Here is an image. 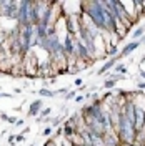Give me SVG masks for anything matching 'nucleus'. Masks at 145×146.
Segmentation results:
<instances>
[{"mask_svg":"<svg viewBox=\"0 0 145 146\" xmlns=\"http://www.w3.org/2000/svg\"><path fill=\"white\" fill-rule=\"evenodd\" d=\"M140 45H142L140 40H138V42H130V43H127V45L122 48V52L118 53V60H122V58H125V56H128V55H132Z\"/></svg>","mask_w":145,"mask_h":146,"instance_id":"nucleus-1","label":"nucleus"},{"mask_svg":"<svg viewBox=\"0 0 145 146\" xmlns=\"http://www.w3.org/2000/svg\"><path fill=\"white\" fill-rule=\"evenodd\" d=\"M117 62H118V56H113V58H110L109 62H107V63H105V65H103V66H102V68L99 70V75H102V73H105V72H109V70H112V68L115 66V63H117Z\"/></svg>","mask_w":145,"mask_h":146,"instance_id":"nucleus-2","label":"nucleus"},{"mask_svg":"<svg viewBox=\"0 0 145 146\" xmlns=\"http://www.w3.org/2000/svg\"><path fill=\"white\" fill-rule=\"evenodd\" d=\"M144 35H145V27H144V25H140V27H137L135 30L132 32V35H130V36L134 38L132 42H138V40H140Z\"/></svg>","mask_w":145,"mask_h":146,"instance_id":"nucleus-3","label":"nucleus"},{"mask_svg":"<svg viewBox=\"0 0 145 146\" xmlns=\"http://www.w3.org/2000/svg\"><path fill=\"white\" fill-rule=\"evenodd\" d=\"M113 70H115V73H118V75H122V76H125V73H127V66L124 63L117 65V66H113Z\"/></svg>","mask_w":145,"mask_h":146,"instance_id":"nucleus-4","label":"nucleus"},{"mask_svg":"<svg viewBox=\"0 0 145 146\" xmlns=\"http://www.w3.org/2000/svg\"><path fill=\"white\" fill-rule=\"evenodd\" d=\"M42 105H44V103H42V100H37L35 103L32 105V110H30V115H35V113H37V110H40V108H42Z\"/></svg>","mask_w":145,"mask_h":146,"instance_id":"nucleus-5","label":"nucleus"},{"mask_svg":"<svg viewBox=\"0 0 145 146\" xmlns=\"http://www.w3.org/2000/svg\"><path fill=\"white\" fill-rule=\"evenodd\" d=\"M115 85H117V80H115V78H113V76H112V78H110V80H107V82L103 83V86H105V88H107V90H110V88H113V86H115Z\"/></svg>","mask_w":145,"mask_h":146,"instance_id":"nucleus-6","label":"nucleus"},{"mask_svg":"<svg viewBox=\"0 0 145 146\" xmlns=\"http://www.w3.org/2000/svg\"><path fill=\"white\" fill-rule=\"evenodd\" d=\"M40 95H42V96H54V93H52V91H48V90H45V88H44V90H40Z\"/></svg>","mask_w":145,"mask_h":146,"instance_id":"nucleus-7","label":"nucleus"},{"mask_svg":"<svg viewBox=\"0 0 145 146\" xmlns=\"http://www.w3.org/2000/svg\"><path fill=\"white\" fill-rule=\"evenodd\" d=\"M137 88H138V91H145V82H138L137 83Z\"/></svg>","mask_w":145,"mask_h":146,"instance_id":"nucleus-8","label":"nucleus"},{"mask_svg":"<svg viewBox=\"0 0 145 146\" xmlns=\"http://www.w3.org/2000/svg\"><path fill=\"white\" fill-rule=\"evenodd\" d=\"M50 133H52V128H47L45 131H44V136H48Z\"/></svg>","mask_w":145,"mask_h":146,"instance_id":"nucleus-9","label":"nucleus"},{"mask_svg":"<svg viewBox=\"0 0 145 146\" xmlns=\"http://www.w3.org/2000/svg\"><path fill=\"white\" fill-rule=\"evenodd\" d=\"M73 96H75V91H70V93L67 95V98H73Z\"/></svg>","mask_w":145,"mask_h":146,"instance_id":"nucleus-10","label":"nucleus"}]
</instances>
